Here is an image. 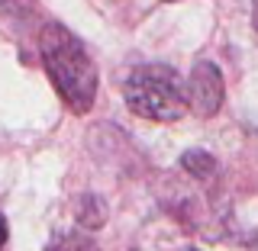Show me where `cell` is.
<instances>
[{
  "label": "cell",
  "instance_id": "7",
  "mask_svg": "<svg viewBox=\"0 0 258 251\" xmlns=\"http://www.w3.org/2000/svg\"><path fill=\"white\" fill-rule=\"evenodd\" d=\"M0 10L10 16H29L36 10V0H0Z\"/></svg>",
  "mask_w": 258,
  "mask_h": 251
},
{
  "label": "cell",
  "instance_id": "5",
  "mask_svg": "<svg viewBox=\"0 0 258 251\" xmlns=\"http://www.w3.org/2000/svg\"><path fill=\"white\" fill-rule=\"evenodd\" d=\"M181 168L190 177H197V181H210L213 171H216V161H213V155H207V151H184Z\"/></svg>",
  "mask_w": 258,
  "mask_h": 251
},
{
  "label": "cell",
  "instance_id": "10",
  "mask_svg": "<svg viewBox=\"0 0 258 251\" xmlns=\"http://www.w3.org/2000/svg\"><path fill=\"white\" fill-rule=\"evenodd\" d=\"M184 251H197V248H184Z\"/></svg>",
  "mask_w": 258,
  "mask_h": 251
},
{
  "label": "cell",
  "instance_id": "3",
  "mask_svg": "<svg viewBox=\"0 0 258 251\" xmlns=\"http://www.w3.org/2000/svg\"><path fill=\"white\" fill-rule=\"evenodd\" d=\"M184 94H187V110L197 116H216L226 97V84H223V71L213 61H197L190 68V77L184 80Z\"/></svg>",
  "mask_w": 258,
  "mask_h": 251
},
{
  "label": "cell",
  "instance_id": "2",
  "mask_svg": "<svg viewBox=\"0 0 258 251\" xmlns=\"http://www.w3.org/2000/svg\"><path fill=\"white\" fill-rule=\"evenodd\" d=\"M123 100L129 113L149 123H177L187 113L184 80L168 64H139L123 80Z\"/></svg>",
  "mask_w": 258,
  "mask_h": 251
},
{
  "label": "cell",
  "instance_id": "4",
  "mask_svg": "<svg viewBox=\"0 0 258 251\" xmlns=\"http://www.w3.org/2000/svg\"><path fill=\"white\" fill-rule=\"evenodd\" d=\"M75 216H78V222L84 225L87 232H91V229H100V225L107 222V206H103L100 197H94V193H84V197L78 200Z\"/></svg>",
  "mask_w": 258,
  "mask_h": 251
},
{
  "label": "cell",
  "instance_id": "1",
  "mask_svg": "<svg viewBox=\"0 0 258 251\" xmlns=\"http://www.w3.org/2000/svg\"><path fill=\"white\" fill-rule=\"evenodd\" d=\"M42 68L52 80L55 94L71 113L84 116L97 100V64L87 45L61 23H45L39 32Z\"/></svg>",
  "mask_w": 258,
  "mask_h": 251
},
{
  "label": "cell",
  "instance_id": "9",
  "mask_svg": "<svg viewBox=\"0 0 258 251\" xmlns=\"http://www.w3.org/2000/svg\"><path fill=\"white\" fill-rule=\"evenodd\" d=\"M252 26H255V32H258V0L252 4Z\"/></svg>",
  "mask_w": 258,
  "mask_h": 251
},
{
  "label": "cell",
  "instance_id": "8",
  "mask_svg": "<svg viewBox=\"0 0 258 251\" xmlns=\"http://www.w3.org/2000/svg\"><path fill=\"white\" fill-rule=\"evenodd\" d=\"M7 245H10V222L0 213V251H7Z\"/></svg>",
  "mask_w": 258,
  "mask_h": 251
},
{
  "label": "cell",
  "instance_id": "6",
  "mask_svg": "<svg viewBox=\"0 0 258 251\" xmlns=\"http://www.w3.org/2000/svg\"><path fill=\"white\" fill-rule=\"evenodd\" d=\"M52 251H97V245L87 235H68V238H58V241H55Z\"/></svg>",
  "mask_w": 258,
  "mask_h": 251
}]
</instances>
